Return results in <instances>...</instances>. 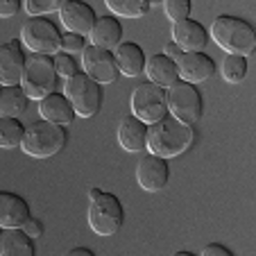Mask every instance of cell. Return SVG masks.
Returning a JSON list of instances; mask_svg holds the SVG:
<instances>
[{"instance_id":"cell-1","label":"cell","mask_w":256,"mask_h":256,"mask_svg":"<svg viewBox=\"0 0 256 256\" xmlns=\"http://www.w3.org/2000/svg\"><path fill=\"white\" fill-rule=\"evenodd\" d=\"M193 125H186L174 116H164L161 120L148 125V150L156 156H164V159L184 154L193 145Z\"/></svg>"},{"instance_id":"cell-2","label":"cell","mask_w":256,"mask_h":256,"mask_svg":"<svg viewBox=\"0 0 256 256\" xmlns=\"http://www.w3.org/2000/svg\"><path fill=\"white\" fill-rule=\"evenodd\" d=\"M211 39L229 54L250 57L256 50L254 28H252L250 20L238 18V16H229V14L218 16L211 25Z\"/></svg>"},{"instance_id":"cell-3","label":"cell","mask_w":256,"mask_h":256,"mask_svg":"<svg viewBox=\"0 0 256 256\" xmlns=\"http://www.w3.org/2000/svg\"><path fill=\"white\" fill-rule=\"evenodd\" d=\"M66 127L41 118V120H34L32 125L25 127L20 150L28 156H34V159H48V156L59 154L66 148Z\"/></svg>"},{"instance_id":"cell-4","label":"cell","mask_w":256,"mask_h":256,"mask_svg":"<svg viewBox=\"0 0 256 256\" xmlns=\"http://www.w3.org/2000/svg\"><path fill=\"white\" fill-rule=\"evenodd\" d=\"M88 227L98 234V236H114L120 232L122 222H125V208H122L120 200L114 193H104L100 188L88 190Z\"/></svg>"},{"instance_id":"cell-5","label":"cell","mask_w":256,"mask_h":256,"mask_svg":"<svg viewBox=\"0 0 256 256\" xmlns=\"http://www.w3.org/2000/svg\"><path fill=\"white\" fill-rule=\"evenodd\" d=\"M57 66H54L52 54H41L32 52L25 62V70L20 78V86L28 93V98L41 100L44 96L54 91L57 86Z\"/></svg>"},{"instance_id":"cell-6","label":"cell","mask_w":256,"mask_h":256,"mask_svg":"<svg viewBox=\"0 0 256 256\" xmlns=\"http://www.w3.org/2000/svg\"><path fill=\"white\" fill-rule=\"evenodd\" d=\"M64 96L70 100L75 116L93 118L102 106V84L78 70L72 78L64 80Z\"/></svg>"},{"instance_id":"cell-7","label":"cell","mask_w":256,"mask_h":256,"mask_svg":"<svg viewBox=\"0 0 256 256\" xmlns=\"http://www.w3.org/2000/svg\"><path fill=\"white\" fill-rule=\"evenodd\" d=\"M62 30L46 16H30L20 28V44L41 54H57L62 50Z\"/></svg>"},{"instance_id":"cell-8","label":"cell","mask_w":256,"mask_h":256,"mask_svg":"<svg viewBox=\"0 0 256 256\" xmlns=\"http://www.w3.org/2000/svg\"><path fill=\"white\" fill-rule=\"evenodd\" d=\"M168 114L186 125H195L202 120L204 100L198 86L184 80H177L172 86H168Z\"/></svg>"},{"instance_id":"cell-9","label":"cell","mask_w":256,"mask_h":256,"mask_svg":"<svg viewBox=\"0 0 256 256\" xmlns=\"http://www.w3.org/2000/svg\"><path fill=\"white\" fill-rule=\"evenodd\" d=\"M132 114L143 122L161 120L168 116V91L154 82H143L132 91Z\"/></svg>"},{"instance_id":"cell-10","label":"cell","mask_w":256,"mask_h":256,"mask_svg":"<svg viewBox=\"0 0 256 256\" xmlns=\"http://www.w3.org/2000/svg\"><path fill=\"white\" fill-rule=\"evenodd\" d=\"M82 68L88 78H93L98 84H112L120 78L114 50L100 48V46L93 44H86V48L82 50Z\"/></svg>"},{"instance_id":"cell-11","label":"cell","mask_w":256,"mask_h":256,"mask_svg":"<svg viewBox=\"0 0 256 256\" xmlns=\"http://www.w3.org/2000/svg\"><path fill=\"white\" fill-rule=\"evenodd\" d=\"M174 64H177L179 80L190 84L206 82L208 78L216 75V62L204 50H182L174 57Z\"/></svg>"},{"instance_id":"cell-12","label":"cell","mask_w":256,"mask_h":256,"mask_svg":"<svg viewBox=\"0 0 256 256\" xmlns=\"http://www.w3.org/2000/svg\"><path fill=\"white\" fill-rule=\"evenodd\" d=\"M136 182L143 190L148 193H159L168 186L170 182V168H168V159L156 154H143L140 161L136 164Z\"/></svg>"},{"instance_id":"cell-13","label":"cell","mask_w":256,"mask_h":256,"mask_svg":"<svg viewBox=\"0 0 256 256\" xmlns=\"http://www.w3.org/2000/svg\"><path fill=\"white\" fill-rule=\"evenodd\" d=\"M25 62H28V54L23 52V44L18 39H12L0 46V86L20 84Z\"/></svg>"},{"instance_id":"cell-14","label":"cell","mask_w":256,"mask_h":256,"mask_svg":"<svg viewBox=\"0 0 256 256\" xmlns=\"http://www.w3.org/2000/svg\"><path fill=\"white\" fill-rule=\"evenodd\" d=\"M59 18H62L64 28H66L68 32L88 36V32L93 30V25H96V20H98V14L84 0H68L66 5L59 10Z\"/></svg>"},{"instance_id":"cell-15","label":"cell","mask_w":256,"mask_h":256,"mask_svg":"<svg viewBox=\"0 0 256 256\" xmlns=\"http://www.w3.org/2000/svg\"><path fill=\"white\" fill-rule=\"evenodd\" d=\"M118 143L127 152H143L148 148V122L136 118L134 114L125 116L118 125Z\"/></svg>"},{"instance_id":"cell-16","label":"cell","mask_w":256,"mask_h":256,"mask_svg":"<svg viewBox=\"0 0 256 256\" xmlns=\"http://www.w3.org/2000/svg\"><path fill=\"white\" fill-rule=\"evenodd\" d=\"M170 36H172V41L182 50H204V46L208 41L206 30L202 28V23H198L193 18H184L172 23Z\"/></svg>"},{"instance_id":"cell-17","label":"cell","mask_w":256,"mask_h":256,"mask_svg":"<svg viewBox=\"0 0 256 256\" xmlns=\"http://www.w3.org/2000/svg\"><path fill=\"white\" fill-rule=\"evenodd\" d=\"M39 114L44 120L57 122V125H70L75 118V109H72L70 100L64 93H48L39 100Z\"/></svg>"},{"instance_id":"cell-18","label":"cell","mask_w":256,"mask_h":256,"mask_svg":"<svg viewBox=\"0 0 256 256\" xmlns=\"http://www.w3.org/2000/svg\"><path fill=\"white\" fill-rule=\"evenodd\" d=\"M30 218V204L12 190H0V227H23Z\"/></svg>"},{"instance_id":"cell-19","label":"cell","mask_w":256,"mask_h":256,"mask_svg":"<svg viewBox=\"0 0 256 256\" xmlns=\"http://www.w3.org/2000/svg\"><path fill=\"white\" fill-rule=\"evenodd\" d=\"M34 238L23 232V227L0 229V256H34Z\"/></svg>"},{"instance_id":"cell-20","label":"cell","mask_w":256,"mask_h":256,"mask_svg":"<svg viewBox=\"0 0 256 256\" xmlns=\"http://www.w3.org/2000/svg\"><path fill=\"white\" fill-rule=\"evenodd\" d=\"M88 39L93 46H100L106 50H116L122 41V25L116 16H98L93 30L88 32Z\"/></svg>"},{"instance_id":"cell-21","label":"cell","mask_w":256,"mask_h":256,"mask_svg":"<svg viewBox=\"0 0 256 256\" xmlns=\"http://www.w3.org/2000/svg\"><path fill=\"white\" fill-rule=\"evenodd\" d=\"M116 57V66L120 70V75H127V78H136L145 70V52L138 44L134 41H120V46L114 52Z\"/></svg>"},{"instance_id":"cell-22","label":"cell","mask_w":256,"mask_h":256,"mask_svg":"<svg viewBox=\"0 0 256 256\" xmlns=\"http://www.w3.org/2000/svg\"><path fill=\"white\" fill-rule=\"evenodd\" d=\"M143 72H148V82H154V84H159V86H164V88L172 86V84L179 80L174 59L168 57V54H164V52L152 54V57L145 62V70Z\"/></svg>"},{"instance_id":"cell-23","label":"cell","mask_w":256,"mask_h":256,"mask_svg":"<svg viewBox=\"0 0 256 256\" xmlns=\"http://www.w3.org/2000/svg\"><path fill=\"white\" fill-rule=\"evenodd\" d=\"M28 102L30 98L20 84L2 86L0 88V116H12V118L23 116L25 109H28Z\"/></svg>"},{"instance_id":"cell-24","label":"cell","mask_w":256,"mask_h":256,"mask_svg":"<svg viewBox=\"0 0 256 256\" xmlns=\"http://www.w3.org/2000/svg\"><path fill=\"white\" fill-rule=\"evenodd\" d=\"M23 136H25V125L18 118L0 116V148H2V150L20 148Z\"/></svg>"},{"instance_id":"cell-25","label":"cell","mask_w":256,"mask_h":256,"mask_svg":"<svg viewBox=\"0 0 256 256\" xmlns=\"http://www.w3.org/2000/svg\"><path fill=\"white\" fill-rule=\"evenodd\" d=\"M104 5L120 18H143L152 10L148 0H104Z\"/></svg>"},{"instance_id":"cell-26","label":"cell","mask_w":256,"mask_h":256,"mask_svg":"<svg viewBox=\"0 0 256 256\" xmlns=\"http://www.w3.org/2000/svg\"><path fill=\"white\" fill-rule=\"evenodd\" d=\"M247 78V59L242 54H227L222 62V80L229 84H240Z\"/></svg>"},{"instance_id":"cell-27","label":"cell","mask_w":256,"mask_h":256,"mask_svg":"<svg viewBox=\"0 0 256 256\" xmlns=\"http://www.w3.org/2000/svg\"><path fill=\"white\" fill-rule=\"evenodd\" d=\"M66 2L68 0H23V10L30 16H46L52 14V12H59Z\"/></svg>"},{"instance_id":"cell-28","label":"cell","mask_w":256,"mask_h":256,"mask_svg":"<svg viewBox=\"0 0 256 256\" xmlns=\"http://www.w3.org/2000/svg\"><path fill=\"white\" fill-rule=\"evenodd\" d=\"M190 10H193V2H190V0H164L166 18L172 20V23L190 18Z\"/></svg>"},{"instance_id":"cell-29","label":"cell","mask_w":256,"mask_h":256,"mask_svg":"<svg viewBox=\"0 0 256 256\" xmlns=\"http://www.w3.org/2000/svg\"><path fill=\"white\" fill-rule=\"evenodd\" d=\"M52 57H54V66H57V75H59L62 80L72 78V75L80 70V66H78V62H75V57H72V54H68V52H64V50H59V52L52 54Z\"/></svg>"},{"instance_id":"cell-30","label":"cell","mask_w":256,"mask_h":256,"mask_svg":"<svg viewBox=\"0 0 256 256\" xmlns=\"http://www.w3.org/2000/svg\"><path fill=\"white\" fill-rule=\"evenodd\" d=\"M86 48V36L75 32H68L62 36V50L68 54H82V50Z\"/></svg>"},{"instance_id":"cell-31","label":"cell","mask_w":256,"mask_h":256,"mask_svg":"<svg viewBox=\"0 0 256 256\" xmlns=\"http://www.w3.org/2000/svg\"><path fill=\"white\" fill-rule=\"evenodd\" d=\"M23 232L28 234L30 238H39L41 234H44V222H41L39 218H32V216H30L28 220L23 222Z\"/></svg>"},{"instance_id":"cell-32","label":"cell","mask_w":256,"mask_h":256,"mask_svg":"<svg viewBox=\"0 0 256 256\" xmlns=\"http://www.w3.org/2000/svg\"><path fill=\"white\" fill-rule=\"evenodd\" d=\"M20 12V0H0V18H12Z\"/></svg>"},{"instance_id":"cell-33","label":"cell","mask_w":256,"mask_h":256,"mask_svg":"<svg viewBox=\"0 0 256 256\" xmlns=\"http://www.w3.org/2000/svg\"><path fill=\"white\" fill-rule=\"evenodd\" d=\"M202 256H234V252L229 247L220 245V242H211L202 250Z\"/></svg>"},{"instance_id":"cell-34","label":"cell","mask_w":256,"mask_h":256,"mask_svg":"<svg viewBox=\"0 0 256 256\" xmlns=\"http://www.w3.org/2000/svg\"><path fill=\"white\" fill-rule=\"evenodd\" d=\"M179 52H182V48H179V46L174 44V41H170V44H166V52H164V54H168V57H172V59H174Z\"/></svg>"},{"instance_id":"cell-35","label":"cell","mask_w":256,"mask_h":256,"mask_svg":"<svg viewBox=\"0 0 256 256\" xmlns=\"http://www.w3.org/2000/svg\"><path fill=\"white\" fill-rule=\"evenodd\" d=\"M78 254L93 256V250H88V247H72V250H68V256H78Z\"/></svg>"},{"instance_id":"cell-36","label":"cell","mask_w":256,"mask_h":256,"mask_svg":"<svg viewBox=\"0 0 256 256\" xmlns=\"http://www.w3.org/2000/svg\"><path fill=\"white\" fill-rule=\"evenodd\" d=\"M150 2V7H159V5H164V0H148Z\"/></svg>"},{"instance_id":"cell-37","label":"cell","mask_w":256,"mask_h":256,"mask_svg":"<svg viewBox=\"0 0 256 256\" xmlns=\"http://www.w3.org/2000/svg\"><path fill=\"white\" fill-rule=\"evenodd\" d=\"M0 229H2V227H0Z\"/></svg>"}]
</instances>
